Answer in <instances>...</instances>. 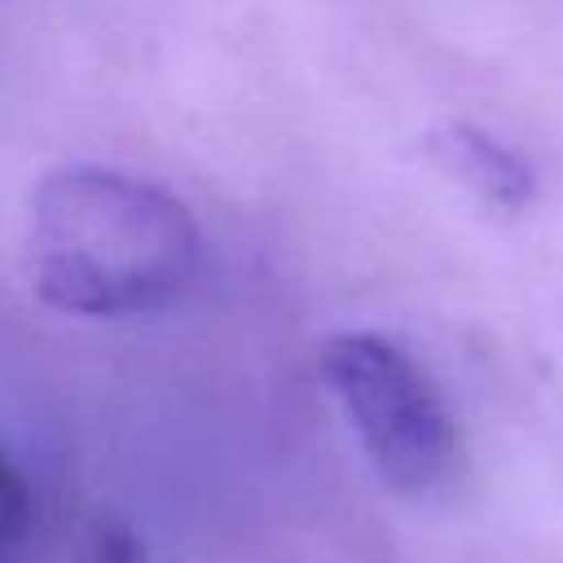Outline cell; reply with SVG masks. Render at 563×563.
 I'll use <instances>...</instances> for the list:
<instances>
[{
  "label": "cell",
  "mask_w": 563,
  "mask_h": 563,
  "mask_svg": "<svg viewBox=\"0 0 563 563\" xmlns=\"http://www.w3.org/2000/svg\"><path fill=\"white\" fill-rule=\"evenodd\" d=\"M427 150L453 180H462L475 198H484L501 211H519L537 194V176H532L528 158L475 123H440L427 136Z\"/></svg>",
  "instance_id": "obj_3"
},
{
  "label": "cell",
  "mask_w": 563,
  "mask_h": 563,
  "mask_svg": "<svg viewBox=\"0 0 563 563\" xmlns=\"http://www.w3.org/2000/svg\"><path fill=\"white\" fill-rule=\"evenodd\" d=\"M317 369L374 475L400 497H427L457 471V427L427 369L374 330L330 334Z\"/></svg>",
  "instance_id": "obj_2"
},
{
  "label": "cell",
  "mask_w": 563,
  "mask_h": 563,
  "mask_svg": "<svg viewBox=\"0 0 563 563\" xmlns=\"http://www.w3.org/2000/svg\"><path fill=\"white\" fill-rule=\"evenodd\" d=\"M202 268V233L163 185L66 163L40 176L26 207V273L35 295L88 321L172 308Z\"/></svg>",
  "instance_id": "obj_1"
},
{
  "label": "cell",
  "mask_w": 563,
  "mask_h": 563,
  "mask_svg": "<svg viewBox=\"0 0 563 563\" xmlns=\"http://www.w3.org/2000/svg\"><path fill=\"white\" fill-rule=\"evenodd\" d=\"M26 523H31V493H26V479H22L18 466L0 453V545L18 541Z\"/></svg>",
  "instance_id": "obj_5"
},
{
  "label": "cell",
  "mask_w": 563,
  "mask_h": 563,
  "mask_svg": "<svg viewBox=\"0 0 563 563\" xmlns=\"http://www.w3.org/2000/svg\"><path fill=\"white\" fill-rule=\"evenodd\" d=\"M79 563H145V545L128 523L92 519L79 541Z\"/></svg>",
  "instance_id": "obj_4"
}]
</instances>
